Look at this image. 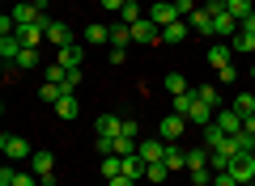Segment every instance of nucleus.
<instances>
[{"label": "nucleus", "mask_w": 255, "mask_h": 186, "mask_svg": "<svg viewBox=\"0 0 255 186\" xmlns=\"http://www.w3.org/2000/svg\"><path fill=\"white\" fill-rule=\"evenodd\" d=\"M132 43H140V47H157V43H162V26H157V21H149V13H145V17L132 26Z\"/></svg>", "instance_id": "f257e3e1"}, {"label": "nucleus", "mask_w": 255, "mask_h": 186, "mask_svg": "<svg viewBox=\"0 0 255 186\" xmlns=\"http://www.w3.org/2000/svg\"><path fill=\"white\" fill-rule=\"evenodd\" d=\"M230 174L238 178V186H255V152H238L230 161Z\"/></svg>", "instance_id": "f03ea898"}, {"label": "nucleus", "mask_w": 255, "mask_h": 186, "mask_svg": "<svg viewBox=\"0 0 255 186\" xmlns=\"http://www.w3.org/2000/svg\"><path fill=\"white\" fill-rule=\"evenodd\" d=\"M0 152H4L9 161H30V157H34L30 144L21 140V135H0Z\"/></svg>", "instance_id": "7ed1b4c3"}, {"label": "nucleus", "mask_w": 255, "mask_h": 186, "mask_svg": "<svg viewBox=\"0 0 255 186\" xmlns=\"http://www.w3.org/2000/svg\"><path fill=\"white\" fill-rule=\"evenodd\" d=\"M183 131H187V119H183V115H174V110H170V115L162 119V123H157V135H162L166 144H174V140H179Z\"/></svg>", "instance_id": "20e7f679"}, {"label": "nucleus", "mask_w": 255, "mask_h": 186, "mask_svg": "<svg viewBox=\"0 0 255 186\" xmlns=\"http://www.w3.org/2000/svg\"><path fill=\"white\" fill-rule=\"evenodd\" d=\"M149 21H157V26H174L179 17V9H174V0H157V4H149Z\"/></svg>", "instance_id": "39448f33"}, {"label": "nucleus", "mask_w": 255, "mask_h": 186, "mask_svg": "<svg viewBox=\"0 0 255 186\" xmlns=\"http://www.w3.org/2000/svg\"><path fill=\"white\" fill-rule=\"evenodd\" d=\"M136 152H140L145 165H149V161H162L166 157V140H162V135H145V140L136 144Z\"/></svg>", "instance_id": "423d86ee"}, {"label": "nucleus", "mask_w": 255, "mask_h": 186, "mask_svg": "<svg viewBox=\"0 0 255 186\" xmlns=\"http://www.w3.org/2000/svg\"><path fill=\"white\" fill-rule=\"evenodd\" d=\"M213 123H217L226 135H238V131H243V115H238L234 106H230V110H217V115H213Z\"/></svg>", "instance_id": "0eeeda50"}, {"label": "nucleus", "mask_w": 255, "mask_h": 186, "mask_svg": "<svg viewBox=\"0 0 255 186\" xmlns=\"http://www.w3.org/2000/svg\"><path fill=\"white\" fill-rule=\"evenodd\" d=\"M47 43L73 47V43H77V38H73V26H64V21H47Z\"/></svg>", "instance_id": "6e6552de"}, {"label": "nucleus", "mask_w": 255, "mask_h": 186, "mask_svg": "<svg viewBox=\"0 0 255 186\" xmlns=\"http://www.w3.org/2000/svg\"><path fill=\"white\" fill-rule=\"evenodd\" d=\"M187 26H191V34H204V38H213V13L209 9H196L187 17Z\"/></svg>", "instance_id": "1a4fd4ad"}, {"label": "nucleus", "mask_w": 255, "mask_h": 186, "mask_svg": "<svg viewBox=\"0 0 255 186\" xmlns=\"http://www.w3.org/2000/svg\"><path fill=\"white\" fill-rule=\"evenodd\" d=\"M187 34H191V26H187V17H183V21H174V26H162V43H170V47H179V43H187Z\"/></svg>", "instance_id": "9d476101"}, {"label": "nucleus", "mask_w": 255, "mask_h": 186, "mask_svg": "<svg viewBox=\"0 0 255 186\" xmlns=\"http://www.w3.org/2000/svg\"><path fill=\"white\" fill-rule=\"evenodd\" d=\"M55 115H60L64 123H73V119L81 115V102H77V93H64V98L55 102Z\"/></svg>", "instance_id": "9b49d317"}, {"label": "nucleus", "mask_w": 255, "mask_h": 186, "mask_svg": "<svg viewBox=\"0 0 255 186\" xmlns=\"http://www.w3.org/2000/svg\"><path fill=\"white\" fill-rule=\"evenodd\" d=\"M21 51H26V43H21L17 34H0V60H13V63H17Z\"/></svg>", "instance_id": "f8f14e48"}, {"label": "nucleus", "mask_w": 255, "mask_h": 186, "mask_svg": "<svg viewBox=\"0 0 255 186\" xmlns=\"http://www.w3.org/2000/svg\"><path fill=\"white\" fill-rule=\"evenodd\" d=\"M55 63L60 68H68V72H81V47H60V55H55Z\"/></svg>", "instance_id": "ddd939ff"}, {"label": "nucleus", "mask_w": 255, "mask_h": 186, "mask_svg": "<svg viewBox=\"0 0 255 186\" xmlns=\"http://www.w3.org/2000/svg\"><path fill=\"white\" fill-rule=\"evenodd\" d=\"M204 60H209L213 68H226V63L234 60V47H230V43H213V47H209V55H204Z\"/></svg>", "instance_id": "4468645a"}, {"label": "nucleus", "mask_w": 255, "mask_h": 186, "mask_svg": "<svg viewBox=\"0 0 255 186\" xmlns=\"http://www.w3.org/2000/svg\"><path fill=\"white\" fill-rule=\"evenodd\" d=\"M234 34H238V21L230 13H217L213 17V38H234Z\"/></svg>", "instance_id": "2eb2a0df"}, {"label": "nucleus", "mask_w": 255, "mask_h": 186, "mask_svg": "<svg viewBox=\"0 0 255 186\" xmlns=\"http://www.w3.org/2000/svg\"><path fill=\"white\" fill-rule=\"evenodd\" d=\"M94 131H98V135H111V140H115V135L124 131V119H119V115H98Z\"/></svg>", "instance_id": "dca6fc26"}, {"label": "nucleus", "mask_w": 255, "mask_h": 186, "mask_svg": "<svg viewBox=\"0 0 255 186\" xmlns=\"http://www.w3.org/2000/svg\"><path fill=\"white\" fill-rule=\"evenodd\" d=\"M17 38H21L26 47H38V43L47 38V21H38V26H17Z\"/></svg>", "instance_id": "f3484780"}, {"label": "nucleus", "mask_w": 255, "mask_h": 186, "mask_svg": "<svg viewBox=\"0 0 255 186\" xmlns=\"http://www.w3.org/2000/svg\"><path fill=\"white\" fill-rule=\"evenodd\" d=\"M230 47H234L238 55H255V34H251V30H243V26H238V34L230 38Z\"/></svg>", "instance_id": "a211bd4d"}, {"label": "nucleus", "mask_w": 255, "mask_h": 186, "mask_svg": "<svg viewBox=\"0 0 255 186\" xmlns=\"http://www.w3.org/2000/svg\"><path fill=\"white\" fill-rule=\"evenodd\" d=\"M81 38H85L90 47H102V43H111V26H85Z\"/></svg>", "instance_id": "6ab92c4d"}, {"label": "nucleus", "mask_w": 255, "mask_h": 186, "mask_svg": "<svg viewBox=\"0 0 255 186\" xmlns=\"http://www.w3.org/2000/svg\"><path fill=\"white\" fill-rule=\"evenodd\" d=\"M226 13H230V17H234V21H238V26H243V21L251 17L255 9H251V0H226Z\"/></svg>", "instance_id": "aec40b11"}, {"label": "nucleus", "mask_w": 255, "mask_h": 186, "mask_svg": "<svg viewBox=\"0 0 255 186\" xmlns=\"http://www.w3.org/2000/svg\"><path fill=\"white\" fill-rule=\"evenodd\" d=\"M136 144H140V135L119 131V135H115V157H132V152H136Z\"/></svg>", "instance_id": "412c9836"}, {"label": "nucleus", "mask_w": 255, "mask_h": 186, "mask_svg": "<svg viewBox=\"0 0 255 186\" xmlns=\"http://www.w3.org/2000/svg\"><path fill=\"white\" fill-rule=\"evenodd\" d=\"M187 123H196V127H209V123H213V106H204V102L196 98V106H191Z\"/></svg>", "instance_id": "4be33fe9"}, {"label": "nucleus", "mask_w": 255, "mask_h": 186, "mask_svg": "<svg viewBox=\"0 0 255 186\" xmlns=\"http://www.w3.org/2000/svg\"><path fill=\"white\" fill-rule=\"evenodd\" d=\"M51 165H55V157H51V152H47V148H38L34 157H30V169H34L38 178H43V174H51Z\"/></svg>", "instance_id": "5701e85b"}, {"label": "nucleus", "mask_w": 255, "mask_h": 186, "mask_svg": "<svg viewBox=\"0 0 255 186\" xmlns=\"http://www.w3.org/2000/svg\"><path fill=\"white\" fill-rule=\"evenodd\" d=\"M166 169H170V174H174V169H187V152H183V148H174V144H166Z\"/></svg>", "instance_id": "b1692460"}, {"label": "nucleus", "mask_w": 255, "mask_h": 186, "mask_svg": "<svg viewBox=\"0 0 255 186\" xmlns=\"http://www.w3.org/2000/svg\"><path fill=\"white\" fill-rule=\"evenodd\" d=\"M209 161H213V152L204 148V144H200V148H191V152H187V169H204ZM209 169H213V165H209Z\"/></svg>", "instance_id": "393cba45"}, {"label": "nucleus", "mask_w": 255, "mask_h": 186, "mask_svg": "<svg viewBox=\"0 0 255 186\" xmlns=\"http://www.w3.org/2000/svg\"><path fill=\"white\" fill-rule=\"evenodd\" d=\"M124 174H128V178H136V182L145 178V161H140V152H132V157H124Z\"/></svg>", "instance_id": "a878e982"}, {"label": "nucleus", "mask_w": 255, "mask_h": 186, "mask_svg": "<svg viewBox=\"0 0 255 186\" xmlns=\"http://www.w3.org/2000/svg\"><path fill=\"white\" fill-rule=\"evenodd\" d=\"M166 178H170L166 161H149V165H145V182H166Z\"/></svg>", "instance_id": "bb28decb"}, {"label": "nucleus", "mask_w": 255, "mask_h": 186, "mask_svg": "<svg viewBox=\"0 0 255 186\" xmlns=\"http://www.w3.org/2000/svg\"><path fill=\"white\" fill-rule=\"evenodd\" d=\"M102 178H107V182H111V178H119V174H124V157H102Z\"/></svg>", "instance_id": "cd10ccee"}, {"label": "nucleus", "mask_w": 255, "mask_h": 186, "mask_svg": "<svg viewBox=\"0 0 255 186\" xmlns=\"http://www.w3.org/2000/svg\"><path fill=\"white\" fill-rule=\"evenodd\" d=\"M140 17H145V13H140V4H136V0H128L124 9H119V21H124V26H136Z\"/></svg>", "instance_id": "c85d7f7f"}, {"label": "nucleus", "mask_w": 255, "mask_h": 186, "mask_svg": "<svg viewBox=\"0 0 255 186\" xmlns=\"http://www.w3.org/2000/svg\"><path fill=\"white\" fill-rule=\"evenodd\" d=\"M166 89H170V98H179V93H191L183 72H170V76H166Z\"/></svg>", "instance_id": "c756f323"}, {"label": "nucleus", "mask_w": 255, "mask_h": 186, "mask_svg": "<svg viewBox=\"0 0 255 186\" xmlns=\"http://www.w3.org/2000/svg\"><path fill=\"white\" fill-rule=\"evenodd\" d=\"M128 43H132V26H124V21L111 26V47H128Z\"/></svg>", "instance_id": "7c9ffc66"}, {"label": "nucleus", "mask_w": 255, "mask_h": 186, "mask_svg": "<svg viewBox=\"0 0 255 186\" xmlns=\"http://www.w3.org/2000/svg\"><path fill=\"white\" fill-rule=\"evenodd\" d=\"M191 93H196V98H200L204 106H213V110H217V102H221V93H217L213 85H200V89H191Z\"/></svg>", "instance_id": "2f4dec72"}, {"label": "nucleus", "mask_w": 255, "mask_h": 186, "mask_svg": "<svg viewBox=\"0 0 255 186\" xmlns=\"http://www.w3.org/2000/svg\"><path fill=\"white\" fill-rule=\"evenodd\" d=\"M38 98H43V102H47V106H55V102H60V98H64V89H60V85H51V80H47V85H43V89H38Z\"/></svg>", "instance_id": "473e14b6"}, {"label": "nucleus", "mask_w": 255, "mask_h": 186, "mask_svg": "<svg viewBox=\"0 0 255 186\" xmlns=\"http://www.w3.org/2000/svg\"><path fill=\"white\" fill-rule=\"evenodd\" d=\"M191 106H196V93H179V98H174V115L187 119V115H191Z\"/></svg>", "instance_id": "72a5a7b5"}, {"label": "nucleus", "mask_w": 255, "mask_h": 186, "mask_svg": "<svg viewBox=\"0 0 255 186\" xmlns=\"http://www.w3.org/2000/svg\"><path fill=\"white\" fill-rule=\"evenodd\" d=\"M234 110H238V115H255V98H251V93H238V98H234Z\"/></svg>", "instance_id": "f704fd0d"}, {"label": "nucleus", "mask_w": 255, "mask_h": 186, "mask_svg": "<svg viewBox=\"0 0 255 186\" xmlns=\"http://www.w3.org/2000/svg\"><path fill=\"white\" fill-rule=\"evenodd\" d=\"M38 63V47H26V51L17 55V63H13V68H34Z\"/></svg>", "instance_id": "c9c22d12"}, {"label": "nucleus", "mask_w": 255, "mask_h": 186, "mask_svg": "<svg viewBox=\"0 0 255 186\" xmlns=\"http://www.w3.org/2000/svg\"><path fill=\"white\" fill-rule=\"evenodd\" d=\"M230 140L238 144V152H255V135L251 131H238V135H230Z\"/></svg>", "instance_id": "e433bc0d"}, {"label": "nucleus", "mask_w": 255, "mask_h": 186, "mask_svg": "<svg viewBox=\"0 0 255 186\" xmlns=\"http://www.w3.org/2000/svg\"><path fill=\"white\" fill-rule=\"evenodd\" d=\"M187 174H191V182H196V186H213V169L209 165H204V169H187Z\"/></svg>", "instance_id": "4c0bfd02"}, {"label": "nucleus", "mask_w": 255, "mask_h": 186, "mask_svg": "<svg viewBox=\"0 0 255 186\" xmlns=\"http://www.w3.org/2000/svg\"><path fill=\"white\" fill-rule=\"evenodd\" d=\"M64 76H68V68H60V63H47V80H51V85H64Z\"/></svg>", "instance_id": "58836bf2"}, {"label": "nucleus", "mask_w": 255, "mask_h": 186, "mask_svg": "<svg viewBox=\"0 0 255 186\" xmlns=\"http://www.w3.org/2000/svg\"><path fill=\"white\" fill-rule=\"evenodd\" d=\"M217 80H221V85H234V80H238V68H234V63H226V68H217Z\"/></svg>", "instance_id": "ea45409f"}, {"label": "nucleus", "mask_w": 255, "mask_h": 186, "mask_svg": "<svg viewBox=\"0 0 255 186\" xmlns=\"http://www.w3.org/2000/svg\"><path fill=\"white\" fill-rule=\"evenodd\" d=\"M60 89H64V93H77V89H81V72H68Z\"/></svg>", "instance_id": "a19ab883"}, {"label": "nucleus", "mask_w": 255, "mask_h": 186, "mask_svg": "<svg viewBox=\"0 0 255 186\" xmlns=\"http://www.w3.org/2000/svg\"><path fill=\"white\" fill-rule=\"evenodd\" d=\"M174 9H179V17H191L200 4H196V0H174Z\"/></svg>", "instance_id": "79ce46f5"}, {"label": "nucleus", "mask_w": 255, "mask_h": 186, "mask_svg": "<svg viewBox=\"0 0 255 186\" xmlns=\"http://www.w3.org/2000/svg\"><path fill=\"white\" fill-rule=\"evenodd\" d=\"M13 186H38V174H34V169H30V174H17Z\"/></svg>", "instance_id": "37998d69"}, {"label": "nucleus", "mask_w": 255, "mask_h": 186, "mask_svg": "<svg viewBox=\"0 0 255 186\" xmlns=\"http://www.w3.org/2000/svg\"><path fill=\"white\" fill-rule=\"evenodd\" d=\"M213 186H238V178L226 169V174H213Z\"/></svg>", "instance_id": "c03bdc74"}, {"label": "nucleus", "mask_w": 255, "mask_h": 186, "mask_svg": "<svg viewBox=\"0 0 255 186\" xmlns=\"http://www.w3.org/2000/svg\"><path fill=\"white\" fill-rule=\"evenodd\" d=\"M124 4H128V0H102V9H107V13H119Z\"/></svg>", "instance_id": "a18cd8bd"}, {"label": "nucleus", "mask_w": 255, "mask_h": 186, "mask_svg": "<svg viewBox=\"0 0 255 186\" xmlns=\"http://www.w3.org/2000/svg\"><path fill=\"white\" fill-rule=\"evenodd\" d=\"M111 186H136V178H128V174H119V178H111Z\"/></svg>", "instance_id": "49530a36"}, {"label": "nucleus", "mask_w": 255, "mask_h": 186, "mask_svg": "<svg viewBox=\"0 0 255 186\" xmlns=\"http://www.w3.org/2000/svg\"><path fill=\"white\" fill-rule=\"evenodd\" d=\"M243 30H251V34H255V13H251V17H247V21H243Z\"/></svg>", "instance_id": "de8ad7c7"}, {"label": "nucleus", "mask_w": 255, "mask_h": 186, "mask_svg": "<svg viewBox=\"0 0 255 186\" xmlns=\"http://www.w3.org/2000/svg\"><path fill=\"white\" fill-rule=\"evenodd\" d=\"M251 76H255V63H251Z\"/></svg>", "instance_id": "09e8293b"}]
</instances>
